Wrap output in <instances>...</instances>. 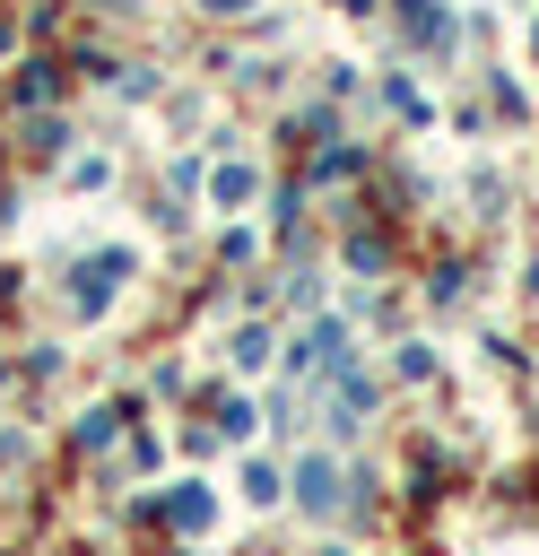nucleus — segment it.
Returning a JSON list of instances; mask_svg holds the SVG:
<instances>
[{
	"label": "nucleus",
	"mask_w": 539,
	"mask_h": 556,
	"mask_svg": "<svg viewBox=\"0 0 539 556\" xmlns=\"http://www.w3.org/2000/svg\"><path fill=\"white\" fill-rule=\"evenodd\" d=\"M243 9H252V0H209V17H243Z\"/></svg>",
	"instance_id": "obj_6"
},
{
	"label": "nucleus",
	"mask_w": 539,
	"mask_h": 556,
	"mask_svg": "<svg viewBox=\"0 0 539 556\" xmlns=\"http://www.w3.org/2000/svg\"><path fill=\"white\" fill-rule=\"evenodd\" d=\"M296 495H304V513H339V469L313 452V460L296 469Z\"/></svg>",
	"instance_id": "obj_1"
},
{
	"label": "nucleus",
	"mask_w": 539,
	"mask_h": 556,
	"mask_svg": "<svg viewBox=\"0 0 539 556\" xmlns=\"http://www.w3.org/2000/svg\"><path fill=\"white\" fill-rule=\"evenodd\" d=\"M243 495H252V504H270V495H278V469H261V460H252V469H243Z\"/></svg>",
	"instance_id": "obj_5"
},
{
	"label": "nucleus",
	"mask_w": 539,
	"mask_h": 556,
	"mask_svg": "<svg viewBox=\"0 0 539 556\" xmlns=\"http://www.w3.org/2000/svg\"><path fill=\"white\" fill-rule=\"evenodd\" d=\"M165 521H174V530H209V495H200V486H183V495L165 504Z\"/></svg>",
	"instance_id": "obj_2"
},
{
	"label": "nucleus",
	"mask_w": 539,
	"mask_h": 556,
	"mask_svg": "<svg viewBox=\"0 0 539 556\" xmlns=\"http://www.w3.org/2000/svg\"><path fill=\"white\" fill-rule=\"evenodd\" d=\"M217 434H235V443H243V434H252V400H226V408H217Z\"/></svg>",
	"instance_id": "obj_3"
},
{
	"label": "nucleus",
	"mask_w": 539,
	"mask_h": 556,
	"mask_svg": "<svg viewBox=\"0 0 539 556\" xmlns=\"http://www.w3.org/2000/svg\"><path fill=\"white\" fill-rule=\"evenodd\" d=\"M270 356V330H235V365H261Z\"/></svg>",
	"instance_id": "obj_4"
}]
</instances>
